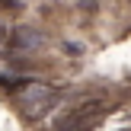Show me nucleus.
<instances>
[{"label":"nucleus","instance_id":"f257e3e1","mask_svg":"<svg viewBox=\"0 0 131 131\" xmlns=\"http://www.w3.org/2000/svg\"><path fill=\"white\" fill-rule=\"evenodd\" d=\"M13 99L26 118H45L48 112H54L61 106V93L54 86H42V83H23V86L16 83Z\"/></svg>","mask_w":131,"mask_h":131},{"label":"nucleus","instance_id":"f03ea898","mask_svg":"<svg viewBox=\"0 0 131 131\" xmlns=\"http://www.w3.org/2000/svg\"><path fill=\"white\" fill-rule=\"evenodd\" d=\"M106 109H109L106 99H83V102H77V106H70L64 112L58 131H90L106 118Z\"/></svg>","mask_w":131,"mask_h":131},{"label":"nucleus","instance_id":"7ed1b4c3","mask_svg":"<svg viewBox=\"0 0 131 131\" xmlns=\"http://www.w3.org/2000/svg\"><path fill=\"white\" fill-rule=\"evenodd\" d=\"M0 35H3V29H0Z\"/></svg>","mask_w":131,"mask_h":131}]
</instances>
